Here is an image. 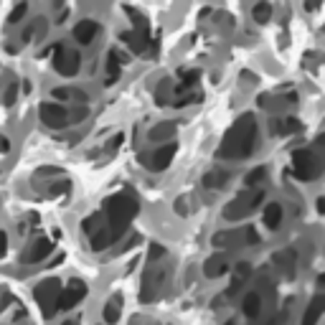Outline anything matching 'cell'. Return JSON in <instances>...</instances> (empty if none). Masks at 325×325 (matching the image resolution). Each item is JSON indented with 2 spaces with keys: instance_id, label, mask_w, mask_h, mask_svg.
Returning a JSON list of instances; mask_svg holds the SVG:
<instances>
[{
  "instance_id": "cell-6",
  "label": "cell",
  "mask_w": 325,
  "mask_h": 325,
  "mask_svg": "<svg viewBox=\"0 0 325 325\" xmlns=\"http://www.w3.org/2000/svg\"><path fill=\"white\" fill-rule=\"evenodd\" d=\"M176 145L173 142H168V145H162V147H157V150H152L150 155H147V168L152 171V173H160V171H166L171 162H173V157H176Z\"/></svg>"
},
{
  "instance_id": "cell-35",
  "label": "cell",
  "mask_w": 325,
  "mask_h": 325,
  "mask_svg": "<svg viewBox=\"0 0 325 325\" xmlns=\"http://www.w3.org/2000/svg\"><path fill=\"white\" fill-rule=\"evenodd\" d=\"M247 239H249V241H252V244H257V241H259V236H257V231H254V229H252V226H249V229H247Z\"/></svg>"
},
{
  "instance_id": "cell-1",
  "label": "cell",
  "mask_w": 325,
  "mask_h": 325,
  "mask_svg": "<svg viewBox=\"0 0 325 325\" xmlns=\"http://www.w3.org/2000/svg\"><path fill=\"white\" fill-rule=\"evenodd\" d=\"M257 145V122L252 114H244L226 135H224V142L219 147V157L224 160H241L247 155H252Z\"/></svg>"
},
{
  "instance_id": "cell-24",
  "label": "cell",
  "mask_w": 325,
  "mask_h": 325,
  "mask_svg": "<svg viewBox=\"0 0 325 325\" xmlns=\"http://www.w3.org/2000/svg\"><path fill=\"white\" fill-rule=\"evenodd\" d=\"M264 178H267V171H264V168H254V171H252V173L247 176L244 186H247V188H257V186H259V183H262Z\"/></svg>"
},
{
  "instance_id": "cell-13",
  "label": "cell",
  "mask_w": 325,
  "mask_h": 325,
  "mask_svg": "<svg viewBox=\"0 0 325 325\" xmlns=\"http://www.w3.org/2000/svg\"><path fill=\"white\" fill-rule=\"evenodd\" d=\"M226 269H229V267H226L224 254H214V257H209V259H206V267H204L206 277H221Z\"/></svg>"
},
{
  "instance_id": "cell-31",
  "label": "cell",
  "mask_w": 325,
  "mask_h": 325,
  "mask_svg": "<svg viewBox=\"0 0 325 325\" xmlns=\"http://www.w3.org/2000/svg\"><path fill=\"white\" fill-rule=\"evenodd\" d=\"M54 97H56V99H61V102H66V99L71 97V89H64V87H59V89H54Z\"/></svg>"
},
{
  "instance_id": "cell-7",
  "label": "cell",
  "mask_w": 325,
  "mask_h": 325,
  "mask_svg": "<svg viewBox=\"0 0 325 325\" xmlns=\"http://www.w3.org/2000/svg\"><path fill=\"white\" fill-rule=\"evenodd\" d=\"M61 292V282L59 279H44L38 287H36V300L41 302V307H46V315L54 312V302Z\"/></svg>"
},
{
  "instance_id": "cell-38",
  "label": "cell",
  "mask_w": 325,
  "mask_h": 325,
  "mask_svg": "<svg viewBox=\"0 0 325 325\" xmlns=\"http://www.w3.org/2000/svg\"><path fill=\"white\" fill-rule=\"evenodd\" d=\"M226 325H236V322H234V320H229V322H226Z\"/></svg>"
},
{
  "instance_id": "cell-34",
  "label": "cell",
  "mask_w": 325,
  "mask_h": 325,
  "mask_svg": "<svg viewBox=\"0 0 325 325\" xmlns=\"http://www.w3.org/2000/svg\"><path fill=\"white\" fill-rule=\"evenodd\" d=\"M11 150V142H8V137H3L0 135V152H8Z\"/></svg>"
},
{
  "instance_id": "cell-16",
  "label": "cell",
  "mask_w": 325,
  "mask_h": 325,
  "mask_svg": "<svg viewBox=\"0 0 325 325\" xmlns=\"http://www.w3.org/2000/svg\"><path fill=\"white\" fill-rule=\"evenodd\" d=\"M241 310H244L247 317H257L259 310H262V297H259L257 292H249V295L244 297V302H241Z\"/></svg>"
},
{
  "instance_id": "cell-26",
  "label": "cell",
  "mask_w": 325,
  "mask_h": 325,
  "mask_svg": "<svg viewBox=\"0 0 325 325\" xmlns=\"http://www.w3.org/2000/svg\"><path fill=\"white\" fill-rule=\"evenodd\" d=\"M97 226H99V216H97V214L82 221V229H84L87 234H94V231H97Z\"/></svg>"
},
{
  "instance_id": "cell-11",
  "label": "cell",
  "mask_w": 325,
  "mask_h": 325,
  "mask_svg": "<svg viewBox=\"0 0 325 325\" xmlns=\"http://www.w3.org/2000/svg\"><path fill=\"white\" fill-rule=\"evenodd\" d=\"M322 305H325V297L322 295H315L312 302H310V307L302 315V325H315L320 320V315H322Z\"/></svg>"
},
{
  "instance_id": "cell-28",
  "label": "cell",
  "mask_w": 325,
  "mask_h": 325,
  "mask_svg": "<svg viewBox=\"0 0 325 325\" xmlns=\"http://www.w3.org/2000/svg\"><path fill=\"white\" fill-rule=\"evenodd\" d=\"M279 125H282V127H279L282 132H297V130H300V122H297L295 117H290V119H285V122H279Z\"/></svg>"
},
{
  "instance_id": "cell-3",
  "label": "cell",
  "mask_w": 325,
  "mask_h": 325,
  "mask_svg": "<svg viewBox=\"0 0 325 325\" xmlns=\"http://www.w3.org/2000/svg\"><path fill=\"white\" fill-rule=\"evenodd\" d=\"M292 168H295V176L300 181H312L320 176V157L312 150H295Z\"/></svg>"
},
{
  "instance_id": "cell-17",
  "label": "cell",
  "mask_w": 325,
  "mask_h": 325,
  "mask_svg": "<svg viewBox=\"0 0 325 325\" xmlns=\"http://www.w3.org/2000/svg\"><path fill=\"white\" fill-rule=\"evenodd\" d=\"M122 41H125L135 54H142V51H145V41H142V36H140L137 31H125V33H122Z\"/></svg>"
},
{
  "instance_id": "cell-12",
  "label": "cell",
  "mask_w": 325,
  "mask_h": 325,
  "mask_svg": "<svg viewBox=\"0 0 325 325\" xmlns=\"http://www.w3.org/2000/svg\"><path fill=\"white\" fill-rule=\"evenodd\" d=\"M122 56H119V51L117 49H112L109 51V56H107V87L109 84H114V79L119 76V71H122Z\"/></svg>"
},
{
  "instance_id": "cell-15",
  "label": "cell",
  "mask_w": 325,
  "mask_h": 325,
  "mask_svg": "<svg viewBox=\"0 0 325 325\" xmlns=\"http://www.w3.org/2000/svg\"><path fill=\"white\" fill-rule=\"evenodd\" d=\"M282 206L279 204H269V206H264V226L267 229H277L279 224H282Z\"/></svg>"
},
{
  "instance_id": "cell-23",
  "label": "cell",
  "mask_w": 325,
  "mask_h": 325,
  "mask_svg": "<svg viewBox=\"0 0 325 325\" xmlns=\"http://www.w3.org/2000/svg\"><path fill=\"white\" fill-rule=\"evenodd\" d=\"M274 262H277V264H282V269L287 267V272L292 274V267H295V252H292V249L279 252V254H274Z\"/></svg>"
},
{
  "instance_id": "cell-22",
  "label": "cell",
  "mask_w": 325,
  "mask_h": 325,
  "mask_svg": "<svg viewBox=\"0 0 325 325\" xmlns=\"http://www.w3.org/2000/svg\"><path fill=\"white\" fill-rule=\"evenodd\" d=\"M196 82H198V71H181V84L176 87V94H178V92L191 89Z\"/></svg>"
},
{
  "instance_id": "cell-33",
  "label": "cell",
  "mask_w": 325,
  "mask_h": 325,
  "mask_svg": "<svg viewBox=\"0 0 325 325\" xmlns=\"http://www.w3.org/2000/svg\"><path fill=\"white\" fill-rule=\"evenodd\" d=\"M6 249H8V236H6V231H0V257L6 254Z\"/></svg>"
},
{
  "instance_id": "cell-30",
  "label": "cell",
  "mask_w": 325,
  "mask_h": 325,
  "mask_svg": "<svg viewBox=\"0 0 325 325\" xmlns=\"http://www.w3.org/2000/svg\"><path fill=\"white\" fill-rule=\"evenodd\" d=\"M16 97H18V84H11V87L6 89V104H13Z\"/></svg>"
},
{
  "instance_id": "cell-10",
  "label": "cell",
  "mask_w": 325,
  "mask_h": 325,
  "mask_svg": "<svg viewBox=\"0 0 325 325\" xmlns=\"http://www.w3.org/2000/svg\"><path fill=\"white\" fill-rule=\"evenodd\" d=\"M97 31H99V26H97L94 21H82V23H76V28H74V38H76V44L89 46L92 38L97 36Z\"/></svg>"
},
{
  "instance_id": "cell-19",
  "label": "cell",
  "mask_w": 325,
  "mask_h": 325,
  "mask_svg": "<svg viewBox=\"0 0 325 325\" xmlns=\"http://www.w3.org/2000/svg\"><path fill=\"white\" fill-rule=\"evenodd\" d=\"M176 135V122H166V127H152L150 130V140H171Z\"/></svg>"
},
{
  "instance_id": "cell-14",
  "label": "cell",
  "mask_w": 325,
  "mask_h": 325,
  "mask_svg": "<svg viewBox=\"0 0 325 325\" xmlns=\"http://www.w3.org/2000/svg\"><path fill=\"white\" fill-rule=\"evenodd\" d=\"M226 181H229V171H224V168H216V171L206 173L201 183H204V188H221Z\"/></svg>"
},
{
  "instance_id": "cell-18",
  "label": "cell",
  "mask_w": 325,
  "mask_h": 325,
  "mask_svg": "<svg viewBox=\"0 0 325 325\" xmlns=\"http://www.w3.org/2000/svg\"><path fill=\"white\" fill-rule=\"evenodd\" d=\"M112 241H114V239L109 236V231H107V229H99V231H94V234H92V249H94V252L107 249Z\"/></svg>"
},
{
  "instance_id": "cell-8",
  "label": "cell",
  "mask_w": 325,
  "mask_h": 325,
  "mask_svg": "<svg viewBox=\"0 0 325 325\" xmlns=\"http://www.w3.org/2000/svg\"><path fill=\"white\" fill-rule=\"evenodd\" d=\"M84 295H87V287H84L82 282H76V279H74L69 287H64V290L59 292V297H56L54 307H56V310H71V307H74Z\"/></svg>"
},
{
  "instance_id": "cell-37",
  "label": "cell",
  "mask_w": 325,
  "mask_h": 325,
  "mask_svg": "<svg viewBox=\"0 0 325 325\" xmlns=\"http://www.w3.org/2000/svg\"><path fill=\"white\" fill-rule=\"evenodd\" d=\"M64 325H76V322H74V320H66V322H64Z\"/></svg>"
},
{
  "instance_id": "cell-9",
  "label": "cell",
  "mask_w": 325,
  "mask_h": 325,
  "mask_svg": "<svg viewBox=\"0 0 325 325\" xmlns=\"http://www.w3.org/2000/svg\"><path fill=\"white\" fill-rule=\"evenodd\" d=\"M51 252H54V241L46 239V236H41V239H36V241L28 247V252H26L23 259H26L28 264H38V262H44Z\"/></svg>"
},
{
  "instance_id": "cell-25",
  "label": "cell",
  "mask_w": 325,
  "mask_h": 325,
  "mask_svg": "<svg viewBox=\"0 0 325 325\" xmlns=\"http://www.w3.org/2000/svg\"><path fill=\"white\" fill-rule=\"evenodd\" d=\"M26 11H28V8H26V3L16 6V8H13V13L8 16V23H11V26H13V23H18V21H21V18L26 16Z\"/></svg>"
},
{
  "instance_id": "cell-27",
  "label": "cell",
  "mask_w": 325,
  "mask_h": 325,
  "mask_svg": "<svg viewBox=\"0 0 325 325\" xmlns=\"http://www.w3.org/2000/svg\"><path fill=\"white\" fill-rule=\"evenodd\" d=\"M160 257H166V247H160V244H150V254H147V262H157Z\"/></svg>"
},
{
  "instance_id": "cell-21",
  "label": "cell",
  "mask_w": 325,
  "mask_h": 325,
  "mask_svg": "<svg viewBox=\"0 0 325 325\" xmlns=\"http://www.w3.org/2000/svg\"><path fill=\"white\" fill-rule=\"evenodd\" d=\"M102 317H104V322H117L119 320V305H117V300H109L107 305H104V310H102Z\"/></svg>"
},
{
  "instance_id": "cell-20",
  "label": "cell",
  "mask_w": 325,
  "mask_h": 325,
  "mask_svg": "<svg viewBox=\"0 0 325 325\" xmlns=\"http://www.w3.org/2000/svg\"><path fill=\"white\" fill-rule=\"evenodd\" d=\"M252 16H254L257 23H267L269 16H272V6H269V3H257V6L252 8Z\"/></svg>"
},
{
  "instance_id": "cell-4",
  "label": "cell",
  "mask_w": 325,
  "mask_h": 325,
  "mask_svg": "<svg viewBox=\"0 0 325 325\" xmlns=\"http://www.w3.org/2000/svg\"><path fill=\"white\" fill-rule=\"evenodd\" d=\"M79 51L74 49H66V46H56L54 51V69L61 74V76H74L79 71Z\"/></svg>"
},
{
  "instance_id": "cell-36",
  "label": "cell",
  "mask_w": 325,
  "mask_h": 325,
  "mask_svg": "<svg viewBox=\"0 0 325 325\" xmlns=\"http://www.w3.org/2000/svg\"><path fill=\"white\" fill-rule=\"evenodd\" d=\"M119 142H122V135H117V137H112V140H109V145H107V147H109V150H114V147H117V145H119Z\"/></svg>"
},
{
  "instance_id": "cell-32",
  "label": "cell",
  "mask_w": 325,
  "mask_h": 325,
  "mask_svg": "<svg viewBox=\"0 0 325 325\" xmlns=\"http://www.w3.org/2000/svg\"><path fill=\"white\" fill-rule=\"evenodd\" d=\"M87 117V107H79L74 114H71V122H79V119H84Z\"/></svg>"
},
{
  "instance_id": "cell-29",
  "label": "cell",
  "mask_w": 325,
  "mask_h": 325,
  "mask_svg": "<svg viewBox=\"0 0 325 325\" xmlns=\"http://www.w3.org/2000/svg\"><path fill=\"white\" fill-rule=\"evenodd\" d=\"M249 274H252V264H249V262H239V264H236V279H241V277L247 279Z\"/></svg>"
},
{
  "instance_id": "cell-5",
  "label": "cell",
  "mask_w": 325,
  "mask_h": 325,
  "mask_svg": "<svg viewBox=\"0 0 325 325\" xmlns=\"http://www.w3.org/2000/svg\"><path fill=\"white\" fill-rule=\"evenodd\" d=\"M38 117H41V122H44L46 127H54V130H59V127H64V125L69 122L66 107H64V104H56V102L41 104V107H38Z\"/></svg>"
},
{
  "instance_id": "cell-2",
  "label": "cell",
  "mask_w": 325,
  "mask_h": 325,
  "mask_svg": "<svg viewBox=\"0 0 325 325\" xmlns=\"http://www.w3.org/2000/svg\"><path fill=\"white\" fill-rule=\"evenodd\" d=\"M104 211H107V219H109L107 231H109V236L117 241V239L122 236V231L127 229V224L135 219V214H137V201L130 198V196H112V198L107 201Z\"/></svg>"
}]
</instances>
